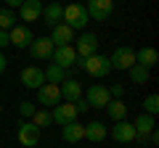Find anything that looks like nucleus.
Listing matches in <instances>:
<instances>
[{"label":"nucleus","mask_w":159,"mask_h":148,"mask_svg":"<svg viewBox=\"0 0 159 148\" xmlns=\"http://www.w3.org/2000/svg\"><path fill=\"white\" fill-rule=\"evenodd\" d=\"M64 24H66L69 29H85L88 24H90V19H88V11H85V6L82 3H69V6H64V19H61Z\"/></svg>","instance_id":"nucleus-1"},{"label":"nucleus","mask_w":159,"mask_h":148,"mask_svg":"<svg viewBox=\"0 0 159 148\" xmlns=\"http://www.w3.org/2000/svg\"><path fill=\"white\" fill-rule=\"evenodd\" d=\"M80 66L85 69L90 77H96V80H103V77H109V74H111L109 56H101V53H93V56H88L85 61H80Z\"/></svg>","instance_id":"nucleus-2"},{"label":"nucleus","mask_w":159,"mask_h":148,"mask_svg":"<svg viewBox=\"0 0 159 148\" xmlns=\"http://www.w3.org/2000/svg\"><path fill=\"white\" fill-rule=\"evenodd\" d=\"M72 48H74V53H77V61H85L88 56L98 53V37L93 32H80V37H74Z\"/></svg>","instance_id":"nucleus-3"},{"label":"nucleus","mask_w":159,"mask_h":148,"mask_svg":"<svg viewBox=\"0 0 159 148\" xmlns=\"http://www.w3.org/2000/svg\"><path fill=\"white\" fill-rule=\"evenodd\" d=\"M40 135H43V130L34 127L29 119H21V122H19V127H16V140L21 143L24 148H34V146L40 143Z\"/></svg>","instance_id":"nucleus-4"},{"label":"nucleus","mask_w":159,"mask_h":148,"mask_svg":"<svg viewBox=\"0 0 159 148\" xmlns=\"http://www.w3.org/2000/svg\"><path fill=\"white\" fill-rule=\"evenodd\" d=\"M109 63H111V72H114V69H117V72H127V69L135 63V48L119 45L117 50L109 56Z\"/></svg>","instance_id":"nucleus-5"},{"label":"nucleus","mask_w":159,"mask_h":148,"mask_svg":"<svg viewBox=\"0 0 159 148\" xmlns=\"http://www.w3.org/2000/svg\"><path fill=\"white\" fill-rule=\"evenodd\" d=\"M85 11L90 21H106L114 11V0H85Z\"/></svg>","instance_id":"nucleus-6"},{"label":"nucleus","mask_w":159,"mask_h":148,"mask_svg":"<svg viewBox=\"0 0 159 148\" xmlns=\"http://www.w3.org/2000/svg\"><path fill=\"white\" fill-rule=\"evenodd\" d=\"M51 116H53V124L64 127V124H69V122H74L80 114H77V106H74V103L61 101L58 106H53V108H51Z\"/></svg>","instance_id":"nucleus-7"},{"label":"nucleus","mask_w":159,"mask_h":148,"mask_svg":"<svg viewBox=\"0 0 159 148\" xmlns=\"http://www.w3.org/2000/svg\"><path fill=\"white\" fill-rule=\"evenodd\" d=\"M53 48H56V45H53V42H51V37L45 34V37H34V40L29 42V48H27V50H29V56H32V58H37V61H51Z\"/></svg>","instance_id":"nucleus-8"},{"label":"nucleus","mask_w":159,"mask_h":148,"mask_svg":"<svg viewBox=\"0 0 159 148\" xmlns=\"http://www.w3.org/2000/svg\"><path fill=\"white\" fill-rule=\"evenodd\" d=\"M51 61L61 69H72V66H77V53H74L72 45H58V48H53Z\"/></svg>","instance_id":"nucleus-9"},{"label":"nucleus","mask_w":159,"mask_h":148,"mask_svg":"<svg viewBox=\"0 0 159 148\" xmlns=\"http://www.w3.org/2000/svg\"><path fill=\"white\" fill-rule=\"evenodd\" d=\"M34 40L32 29L27 27V24H16V27L8 29V42H11L13 48H29V42Z\"/></svg>","instance_id":"nucleus-10"},{"label":"nucleus","mask_w":159,"mask_h":148,"mask_svg":"<svg viewBox=\"0 0 159 148\" xmlns=\"http://www.w3.org/2000/svg\"><path fill=\"white\" fill-rule=\"evenodd\" d=\"M85 101H88V106H90V108H106V103L111 101L109 87L106 85H90V87H88Z\"/></svg>","instance_id":"nucleus-11"},{"label":"nucleus","mask_w":159,"mask_h":148,"mask_svg":"<svg viewBox=\"0 0 159 148\" xmlns=\"http://www.w3.org/2000/svg\"><path fill=\"white\" fill-rule=\"evenodd\" d=\"M37 103L40 106H58L61 103V90H58V85H51V82H45V85L37 87Z\"/></svg>","instance_id":"nucleus-12"},{"label":"nucleus","mask_w":159,"mask_h":148,"mask_svg":"<svg viewBox=\"0 0 159 148\" xmlns=\"http://www.w3.org/2000/svg\"><path fill=\"white\" fill-rule=\"evenodd\" d=\"M109 135L117 143H133L135 140V127H133V122L122 119V122H114V127L109 130Z\"/></svg>","instance_id":"nucleus-13"},{"label":"nucleus","mask_w":159,"mask_h":148,"mask_svg":"<svg viewBox=\"0 0 159 148\" xmlns=\"http://www.w3.org/2000/svg\"><path fill=\"white\" fill-rule=\"evenodd\" d=\"M21 85L27 87V90H37L40 85H45V74H43V69H40V66L21 69Z\"/></svg>","instance_id":"nucleus-14"},{"label":"nucleus","mask_w":159,"mask_h":148,"mask_svg":"<svg viewBox=\"0 0 159 148\" xmlns=\"http://www.w3.org/2000/svg\"><path fill=\"white\" fill-rule=\"evenodd\" d=\"M43 24L45 27H56V24H61V19H64V6L58 3V0H53V3H48V6H43Z\"/></svg>","instance_id":"nucleus-15"},{"label":"nucleus","mask_w":159,"mask_h":148,"mask_svg":"<svg viewBox=\"0 0 159 148\" xmlns=\"http://www.w3.org/2000/svg\"><path fill=\"white\" fill-rule=\"evenodd\" d=\"M16 11H19V19L21 21H37L43 16V3L40 0H24Z\"/></svg>","instance_id":"nucleus-16"},{"label":"nucleus","mask_w":159,"mask_h":148,"mask_svg":"<svg viewBox=\"0 0 159 148\" xmlns=\"http://www.w3.org/2000/svg\"><path fill=\"white\" fill-rule=\"evenodd\" d=\"M48 37H51V42H53V45H72V42H74V29H69L66 27V24H56V27H53L51 29V34H48Z\"/></svg>","instance_id":"nucleus-17"},{"label":"nucleus","mask_w":159,"mask_h":148,"mask_svg":"<svg viewBox=\"0 0 159 148\" xmlns=\"http://www.w3.org/2000/svg\"><path fill=\"white\" fill-rule=\"evenodd\" d=\"M61 137H64V143H82L85 140V124H80L77 119L69 122V124H64L61 127Z\"/></svg>","instance_id":"nucleus-18"},{"label":"nucleus","mask_w":159,"mask_h":148,"mask_svg":"<svg viewBox=\"0 0 159 148\" xmlns=\"http://www.w3.org/2000/svg\"><path fill=\"white\" fill-rule=\"evenodd\" d=\"M58 90H61V101H66V103H77L82 98V87H80L77 80H64L58 85Z\"/></svg>","instance_id":"nucleus-19"},{"label":"nucleus","mask_w":159,"mask_h":148,"mask_svg":"<svg viewBox=\"0 0 159 148\" xmlns=\"http://www.w3.org/2000/svg\"><path fill=\"white\" fill-rule=\"evenodd\" d=\"M135 63L151 72V69L159 63V53L154 50V48H138V50H135Z\"/></svg>","instance_id":"nucleus-20"},{"label":"nucleus","mask_w":159,"mask_h":148,"mask_svg":"<svg viewBox=\"0 0 159 148\" xmlns=\"http://www.w3.org/2000/svg\"><path fill=\"white\" fill-rule=\"evenodd\" d=\"M106 114H109V119L111 122H122L127 116V103H125V98H111V101L106 103Z\"/></svg>","instance_id":"nucleus-21"},{"label":"nucleus","mask_w":159,"mask_h":148,"mask_svg":"<svg viewBox=\"0 0 159 148\" xmlns=\"http://www.w3.org/2000/svg\"><path fill=\"white\" fill-rule=\"evenodd\" d=\"M133 127H135V137H143V140H146L148 132L157 130V122H154V116H151V114H143V111H141V116L133 122Z\"/></svg>","instance_id":"nucleus-22"},{"label":"nucleus","mask_w":159,"mask_h":148,"mask_svg":"<svg viewBox=\"0 0 159 148\" xmlns=\"http://www.w3.org/2000/svg\"><path fill=\"white\" fill-rule=\"evenodd\" d=\"M106 135H109V130H106V124H101V122H88V124H85V140L103 143Z\"/></svg>","instance_id":"nucleus-23"},{"label":"nucleus","mask_w":159,"mask_h":148,"mask_svg":"<svg viewBox=\"0 0 159 148\" xmlns=\"http://www.w3.org/2000/svg\"><path fill=\"white\" fill-rule=\"evenodd\" d=\"M43 74H45V82H51V85H61V82L66 80V69L56 66V63H48V66L43 69Z\"/></svg>","instance_id":"nucleus-24"},{"label":"nucleus","mask_w":159,"mask_h":148,"mask_svg":"<svg viewBox=\"0 0 159 148\" xmlns=\"http://www.w3.org/2000/svg\"><path fill=\"white\" fill-rule=\"evenodd\" d=\"M127 74H130V80L135 82V85H146L148 82V69L138 66V63H133V66L127 69Z\"/></svg>","instance_id":"nucleus-25"},{"label":"nucleus","mask_w":159,"mask_h":148,"mask_svg":"<svg viewBox=\"0 0 159 148\" xmlns=\"http://www.w3.org/2000/svg\"><path fill=\"white\" fill-rule=\"evenodd\" d=\"M16 27V11H11V8H0V29H11Z\"/></svg>","instance_id":"nucleus-26"},{"label":"nucleus","mask_w":159,"mask_h":148,"mask_svg":"<svg viewBox=\"0 0 159 148\" xmlns=\"http://www.w3.org/2000/svg\"><path fill=\"white\" fill-rule=\"evenodd\" d=\"M32 124L40 127V130H43V127H51V124H53L51 111H48V108H45V111H34V114H32Z\"/></svg>","instance_id":"nucleus-27"},{"label":"nucleus","mask_w":159,"mask_h":148,"mask_svg":"<svg viewBox=\"0 0 159 148\" xmlns=\"http://www.w3.org/2000/svg\"><path fill=\"white\" fill-rule=\"evenodd\" d=\"M143 114H151V116L159 114V95L157 93H151V95L143 98Z\"/></svg>","instance_id":"nucleus-28"},{"label":"nucleus","mask_w":159,"mask_h":148,"mask_svg":"<svg viewBox=\"0 0 159 148\" xmlns=\"http://www.w3.org/2000/svg\"><path fill=\"white\" fill-rule=\"evenodd\" d=\"M16 111H19V116H21V119H32V114L37 111V106H34L32 101H21V103L16 106Z\"/></svg>","instance_id":"nucleus-29"},{"label":"nucleus","mask_w":159,"mask_h":148,"mask_svg":"<svg viewBox=\"0 0 159 148\" xmlns=\"http://www.w3.org/2000/svg\"><path fill=\"white\" fill-rule=\"evenodd\" d=\"M109 95H111V98H125V87H122V85H111V87H109Z\"/></svg>","instance_id":"nucleus-30"},{"label":"nucleus","mask_w":159,"mask_h":148,"mask_svg":"<svg viewBox=\"0 0 159 148\" xmlns=\"http://www.w3.org/2000/svg\"><path fill=\"white\" fill-rule=\"evenodd\" d=\"M74 106H77V114H85L88 108H90V106H88V101H85V98H80V101L74 103Z\"/></svg>","instance_id":"nucleus-31"},{"label":"nucleus","mask_w":159,"mask_h":148,"mask_svg":"<svg viewBox=\"0 0 159 148\" xmlns=\"http://www.w3.org/2000/svg\"><path fill=\"white\" fill-rule=\"evenodd\" d=\"M3 3H6V8H11V11H16V8L21 6L24 0H3Z\"/></svg>","instance_id":"nucleus-32"},{"label":"nucleus","mask_w":159,"mask_h":148,"mask_svg":"<svg viewBox=\"0 0 159 148\" xmlns=\"http://www.w3.org/2000/svg\"><path fill=\"white\" fill-rule=\"evenodd\" d=\"M6 45H11V42H8V32L0 29V48H6Z\"/></svg>","instance_id":"nucleus-33"},{"label":"nucleus","mask_w":159,"mask_h":148,"mask_svg":"<svg viewBox=\"0 0 159 148\" xmlns=\"http://www.w3.org/2000/svg\"><path fill=\"white\" fill-rule=\"evenodd\" d=\"M6 66H8V61H6V56H3V53H0V74L6 72Z\"/></svg>","instance_id":"nucleus-34"},{"label":"nucleus","mask_w":159,"mask_h":148,"mask_svg":"<svg viewBox=\"0 0 159 148\" xmlns=\"http://www.w3.org/2000/svg\"><path fill=\"white\" fill-rule=\"evenodd\" d=\"M0 114H3V106H0Z\"/></svg>","instance_id":"nucleus-35"},{"label":"nucleus","mask_w":159,"mask_h":148,"mask_svg":"<svg viewBox=\"0 0 159 148\" xmlns=\"http://www.w3.org/2000/svg\"><path fill=\"white\" fill-rule=\"evenodd\" d=\"M77 3H80V0H77Z\"/></svg>","instance_id":"nucleus-36"}]
</instances>
